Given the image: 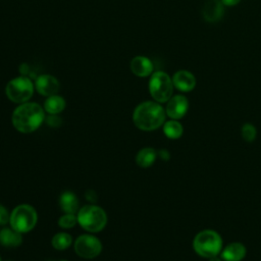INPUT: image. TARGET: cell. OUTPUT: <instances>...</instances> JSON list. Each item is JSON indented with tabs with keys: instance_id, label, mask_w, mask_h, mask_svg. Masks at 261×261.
Returning <instances> with one entry per match:
<instances>
[{
	"instance_id": "1",
	"label": "cell",
	"mask_w": 261,
	"mask_h": 261,
	"mask_svg": "<svg viewBox=\"0 0 261 261\" xmlns=\"http://www.w3.org/2000/svg\"><path fill=\"white\" fill-rule=\"evenodd\" d=\"M44 109L37 103H21L12 113V124L20 133L29 134L36 130L44 121Z\"/></svg>"
},
{
	"instance_id": "2",
	"label": "cell",
	"mask_w": 261,
	"mask_h": 261,
	"mask_svg": "<svg viewBox=\"0 0 261 261\" xmlns=\"http://www.w3.org/2000/svg\"><path fill=\"white\" fill-rule=\"evenodd\" d=\"M165 115L166 112L159 103L145 101L135 108L133 121L142 130H154L164 123Z\"/></svg>"
},
{
	"instance_id": "3",
	"label": "cell",
	"mask_w": 261,
	"mask_h": 261,
	"mask_svg": "<svg viewBox=\"0 0 261 261\" xmlns=\"http://www.w3.org/2000/svg\"><path fill=\"white\" fill-rule=\"evenodd\" d=\"M193 249L203 258L210 259L216 257L222 251V239L213 229L201 230L193 240Z\"/></svg>"
},
{
	"instance_id": "4",
	"label": "cell",
	"mask_w": 261,
	"mask_h": 261,
	"mask_svg": "<svg viewBox=\"0 0 261 261\" xmlns=\"http://www.w3.org/2000/svg\"><path fill=\"white\" fill-rule=\"evenodd\" d=\"M76 218L80 225L90 232L102 230L107 223L105 211L96 205H87L81 208Z\"/></svg>"
},
{
	"instance_id": "5",
	"label": "cell",
	"mask_w": 261,
	"mask_h": 261,
	"mask_svg": "<svg viewBox=\"0 0 261 261\" xmlns=\"http://www.w3.org/2000/svg\"><path fill=\"white\" fill-rule=\"evenodd\" d=\"M38 221V214L35 208L28 204L16 206L9 218L10 225L18 232H28L32 230Z\"/></svg>"
},
{
	"instance_id": "6",
	"label": "cell",
	"mask_w": 261,
	"mask_h": 261,
	"mask_svg": "<svg viewBox=\"0 0 261 261\" xmlns=\"http://www.w3.org/2000/svg\"><path fill=\"white\" fill-rule=\"evenodd\" d=\"M34 84L27 75H20L10 80L5 88L7 98L14 103L27 102L34 93Z\"/></svg>"
},
{
	"instance_id": "7",
	"label": "cell",
	"mask_w": 261,
	"mask_h": 261,
	"mask_svg": "<svg viewBox=\"0 0 261 261\" xmlns=\"http://www.w3.org/2000/svg\"><path fill=\"white\" fill-rule=\"evenodd\" d=\"M172 91V80L166 72L156 71L151 75L149 81V92L156 102H167L171 98Z\"/></svg>"
},
{
	"instance_id": "8",
	"label": "cell",
	"mask_w": 261,
	"mask_h": 261,
	"mask_svg": "<svg viewBox=\"0 0 261 261\" xmlns=\"http://www.w3.org/2000/svg\"><path fill=\"white\" fill-rule=\"evenodd\" d=\"M74 251L82 258L92 259L101 253L102 244L94 236L83 234L75 240Z\"/></svg>"
},
{
	"instance_id": "9",
	"label": "cell",
	"mask_w": 261,
	"mask_h": 261,
	"mask_svg": "<svg viewBox=\"0 0 261 261\" xmlns=\"http://www.w3.org/2000/svg\"><path fill=\"white\" fill-rule=\"evenodd\" d=\"M189 109V101L182 95H175L167 101L165 112L171 119H179L184 117Z\"/></svg>"
},
{
	"instance_id": "10",
	"label": "cell",
	"mask_w": 261,
	"mask_h": 261,
	"mask_svg": "<svg viewBox=\"0 0 261 261\" xmlns=\"http://www.w3.org/2000/svg\"><path fill=\"white\" fill-rule=\"evenodd\" d=\"M35 88L40 95L49 97L58 92L59 82L55 76L45 73L36 77Z\"/></svg>"
},
{
	"instance_id": "11",
	"label": "cell",
	"mask_w": 261,
	"mask_h": 261,
	"mask_svg": "<svg viewBox=\"0 0 261 261\" xmlns=\"http://www.w3.org/2000/svg\"><path fill=\"white\" fill-rule=\"evenodd\" d=\"M246 247L242 243L233 242L220 252V257L223 261H242L246 257Z\"/></svg>"
},
{
	"instance_id": "12",
	"label": "cell",
	"mask_w": 261,
	"mask_h": 261,
	"mask_svg": "<svg viewBox=\"0 0 261 261\" xmlns=\"http://www.w3.org/2000/svg\"><path fill=\"white\" fill-rule=\"evenodd\" d=\"M172 84L181 92H190L196 86V79L190 71L179 70L173 74Z\"/></svg>"
},
{
	"instance_id": "13",
	"label": "cell",
	"mask_w": 261,
	"mask_h": 261,
	"mask_svg": "<svg viewBox=\"0 0 261 261\" xmlns=\"http://www.w3.org/2000/svg\"><path fill=\"white\" fill-rule=\"evenodd\" d=\"M224 13L223 4L219 0H210L205 3L202 14L205 20L209 22H215L218 21Z\"/></svg>"
},
{
	"instance_id": "14",
	"label": "cell",
	"mask_w": 261,
	"mask_h": 261,
	"mask_svg": "<svg viewBox=\"0 0 261 261\" xmlns=\"http://www.w3.org/2000/svg\"><path fill=\"white\" fill-rule=\"evenodd\" d=\"M130 70L135 75L145 77L152 73L153 63L145 56H136L130 61Z\"/></svg>"
},
{
	"instance_id": "15",
	"label": "cell",
	"mask_w": 261,
	"mask_h": 261,
	"mask_svg": "<svg viewBox=\"0 0 261 261\" xmlns=\"http://www.w3.org/2000/svg\"><path fill=\"white\" fill-rule=\"evenodd\" d=\"M59 205L61 210L66 214H74L77 211L79 201L75 195L69 191L61 194L59 198Z\"/></svg>"
},
{
	"instance_id": "16",
	"label": "cell",
	"mask_w": 261,
	"mask_h": 261,
	"mask_svg": "<svg viewBox=\"0 0 261 261\" xmlns=\"http://www.w3.org/2000/svg\"><path fill=\"white\" fill-rule=\"evenodd\" d=\"M20 232L13 228H3L0 230V244L5 247H17L21 244Z\"/></svg>"
},
{
	"instance_id": "17",
	"label": "cell",
	"mask_w": 261,
	"mask_h": 261,
	"mask_svg": "<svg viewBox=\"0 0 261 261\" xmlns=\"http://www.w3.org/2000/svg\"><path fill=\"white\" fill-rule=\"evenodd\" d=\"M156 157L157 153L153 148H144L138 152L136 156V162L140 167L147 168L155 162Z\"/></svg>"
},
{
	"instance_id": "18",
	"label": "cell",
	"mask_w": 261,
	"mask_h": 261,
	"mask_svg": "<svg viewBox=\"0 0 261 261\" xmlns=\"http://www.w3.org/2000/svg\"><path fill=\"white\" fill-rule=\"evenodd\" d=\"M64 107H65L64 99L56 94L49 96L44 103V109L49 114H58L64 109Z\"/></svg>"
},
{
	"instance_id": "19",
	"label": "cell",
	"mask_w": 261,
	"mask_h": 261,
	"mask_svg": "<svg viewBox=\"0 0 261 261\" xmlns=\"http://www.w3.org/2000/svg\"><path fill=\"white\" fill-rule=\"evenodd\" d=\"M163 133L167 138L171 140H176L182 136L184 128L177 120L171 119L163 124Z\"/></svg>"
},
{
	"instance_id": "20",
	"label": "cell",
	"mask_w": 261,
	"mask_h": 261,
	"mask_svg": "<svg viewBox=\"0 0 261 261\" xmlns=\"http://www.w3.org/2000/svg\"><path fill=\"white\" fill-rule=\"evenodd\" d=\"M71 241H72V238L70 234L66 232H58L52 239V246L59 251L65 250L70 246Z\"/></svg>"
},
{
	"instance_id": "21",
	"label": "cell",
	"mask_w": 261,
	"mask_h": 261,
	"mask_svg": "<svg viewBox=\"0 0 261 261\" xmlns=\"http://www.w3.org/2000/svg\"><path fill=\"white\" fill-rule=\"evenodd\" d=\"M241 134H242L243 139H244L246 142L251 143V142H253V141L256 139L257 129H256V127H255L253 124H251V123H245V124L242 126Z\"/></svg>"
},
{
	"instance_id": "22",
	"label": "cell",
	"mask_w": 261,
	"mask_h": 261,
	"mask_svg": "<svg viewBox=\"0 0 261 261\" xmlns=\"http://www.w3.org/2000/svg\"><path fill=\"white\" fill-rule=\"evenodd\" d=\"M77 221V218L74 216V214H66L61 216L58 219V225L62 228H70L75 225Z\"/></svg>"
},
{
	"instance_id": "23",
	"label": "cell",
	"mask_w": 261,
	"mask_h": 261,
	"mask_svg": "<svg viewBox=\"0 0 261 261\" xmlns=\"http://www.w3.org/2000/svg\"><path fill=\"white\" fill-rule=\"evenodd\" d=\"M10 215L8 214L5 207L0 205V225H4L9 221Z\"/></svg>"
},
{
	"instance_id": "24",
	"label": "cell",
	"mask_w": 261,
	"mask_h": 261,
	"mask_svg": "<svg viewBox=\"0 0 261 261\" xmlns=\"http://www.w3.org/2000/svg\"><path fill=\"white\" fill-rule=\"evenodd\" d=\"M46 121H47V123H48L50 126H54V127L59 126L60 123H61L60 118H59L58 116H56V114H51L50 116H48L47 119H46Z\"/></svg>"
},
{
	"instance_id": "25",
	"label": "cell",
	"mask_w": 261,
	"mask_h": 261,
	"mask_svg": "<svg viewBox=\"0 0 261 261\" xmlns=\"http://www.w3.org/2000/svg\"><path fill=\"white\" fill-rule=\"evenodd\" d=\"M85 197H86V199H87L89 202H91V203H95V202H97V200H98V196H97L96 192L93 191V190H88V191L85 193Z\"/></svg>"
},
{
	"instance_id": "26",
	"label": "cell",
	"mask_w": 261,
	"mask_h": 261,
	"mask_svg": "<svg viewBox=\"0 0 261 261\" xmlns=\"http://www.w3.org/2000/svg\"><path fill=\"white\" fill-rule=\"evenodd\" d=\"M159 157H160L162 160L167 161V160L169 159V157H170V154H169V152H168L167 150L163 149V150H160V151H159Z\"/></svg>"
},
{
	"instance_id": "27",
	"label": "cell",
	"mask_w": 261,
	"mask_h": 261,
	"mask_svg": "<svg viewBox=\"0 0 261 261\" xmlns=\"http://www.w3.org/2000/svg\"><path fill=\"white\" fill-rule=\"evenodd\" d=\"M222 4L223 5H226V6H233L236 4H238L240 2V0H221Z\"/></svg>"
},
{
	"instance_id": "28",
	"label": "cell",
	"mask_w": 261,
	"mask_h": 261,
	"mask_svg": "<svg viewBox=\"0 0 261 261\" xmlns=\"http://www.w3.org/2000/svg\"><path fill=\"white\" fill-rule=\"evenodd\" d=\"M209 261H223L221 258H218L217 256L216 257H213V258H210Z\"/></svg>"
},
{
	"instance_id": "29",
	"label": "cell",
	"mask_w": 261,
	"mask_h": 261,
	"mask_svg": "<svg viewBox=\"0 0 261 261\" xmlns=\"http://www.w3.org/2000/svg\"><path fill=\"white\" fill-rule=\"evenodd\" d=\"M0 261H1V258H0Z\"/></svg>"
},
{
	"instance_id": "30",
	"label": "cell",
	"mask_w": 261,
	"mask_h": 261,
	"mask_svg": "<svg viewBox=\"0 0 261 261\" xmlns=\"http://www.w3.org/2000/svg\"><path fill=\"white\" fill-rule=\"evenodd\" d=\"M62 261H64V260H62Z\"/></svg>"
}]
</instances>
